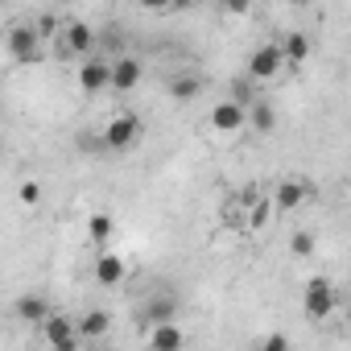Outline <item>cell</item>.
Returning a JSON list of instances; mask_svg holds the SVG:
<instances>
[{
  "label": "cell",
  "instance_id": "6da1fadb",
  "mask_svg": "<svg viewBox=\"0 0 351 351\" xmlns=\"http://www.w3.org/2000/svg\"><path fill=\"white\" fill-rule=\"evenodd\" d=\"M335 285L326 281V277H310L306 281V289H302V310H306V318L310 322H326L330 314H335Z\"/></svg>",
  "mask_w": 351,
  "mask_h": 351
},
{
  "label": "cell",
  "instance_id": "7a4b0ae2",
  "mask_svg": "<svg viewBox=\"0 0 351 351\" xmlns=\"http://www.w3.org/2000/svg\"><path fill=\"white\" fill-rule=\"evenodd\" d=\"M285 66V54H281V42H265L248 54V79L252 83H265V79H277Z\"/></svg>",
  "mask_w": 351,
  "mask_h": 351
},
{
  "label": "cell",
  "instance_id": "3957f363",
  "mask_svg": "<svg viewBox=\"0 0 351 351\" xmlns=\"http://www.w3.org/2000/svg\"><path fill=\"white\" fill-rule=\"evenodd\" d=\"M42 335H46L50 351H75L79 347V322H71L66 314H50L46 326H42Z\"/></svg>",
  "mask_w": 351,
  "mask_h": 351
},
{
  "label": "cell",
  "instance_id": "277c9868",
  "mask_svg": "<svg viewBox=\"0 0 351 351\" xmlns=\"http://www.w3.org/2000/svg\"><path fill=\"white\" fill-rule=\"evenodd\" d=\"M136 141H141V120L136 116L124 112V116H112L108 120V128H104V145L108 149H132Z\"/></svg>",
  "mask_w": 351,
  "mask_h": 351
},
{
  "label": "cell",
  "instance_id": "5b68a950",
  "mask_svg": "<svg viewBox=\"0 0 351 351\" xmlns=\"http://www.w3.org/2000/svg\"><path fill=\"white\" fill-rule=\"evenodd\" d=\"M79 91H87V95H99V91H108L112 87V62L108 58H87L83 66H79Z\"/></svg>",
  "mask_w": 351,
  "mask_h": 351
},
{
  "label": "cell",
  "instance_id": "8992f818",
  "mask_svg": "<svg viewBox=\"0 0 351 351\" xmlns=\"http://www.w3.org/2000/svg\"><path fill=\"white\" fill-rule=\"evenodd\" d=\"M5 46H9L13 62H34L38 58V29L34 25H13L9 38H5Z\"/></svg>",
  "mask_w": 351,
  "mask_h": 351
},
{
  "label": "cell",
  "instance_id": "52a82bcc",
  "mask_svg": "<svg viewBox=\"0 0 351 351\" xmlns=\"http://www.w3.org/2000/svg\"><path fill=\"white\" fill-rule=\"evenodd\" d=\"M248 124V108H240L236 99H219L211 108V128L215 132H240Z\"/></svg>",
  "mask_w": 351,
  "mask_h": 351
},
{
  "label": "cell",
  "instance_id": "ba28073f",
  "mask_svg": "<svg viewBox=\"0 0 351 351\" xmlns=\"http://www.w3.org/2000/svg\"><path fill=\"white\" fill-rule=\"evenodd\" d=\"M58 34H62V50L66 54H91L95 50V29L87 21H66Z\"/></svg>",
  "mask_w": 351,
  "mask_h": 351
},
{
  "label": "cell",
  "instance_id": "9c48e42d",
  "mask_svg": "<svg viewBox=\"0 0 351 351\" xmlns=\"http://www.w3.org/2000/svg\"><path fill=\"white\" fill-rule=\"evenodd\" d=\"M182 330H178V322H161V326H153L149 330V351H182Z\"/></svg>",
  "mask_w": 351,
  "mask_h": 351
},
{
  "label": "cell",
  "instance_id": "30bf717a",
  "mask_svg": "<svg viewBox=\"0 0 351 351\" xmlns=\"http://www.w3.org/2000/svg\"><path fill=\"white\" fill-rule=\"evenodd\" d=\"M136 83H141V62H136V58H116V62H112V91L124 95V91H132Z\"/></svg>",
  "mask_w": 351,
  "mask_h": 351
},
{
  "label": "cell",
  "instance_id": "8fae6325",
  "mask_svg": "<svg viewBox=\"0 0 351 351\" xmlns=\"http://www.w3.org/2000/svg\"><path fill=\"white\" fill-rule=\"evenodd\" d=\"M306 195H310V186L289 178V182H281V186L273 191V207H277V211H298V207L306 203Z\"/></svg>",
  "mask_w": 351,
  "mask_h": 351
},
{
  "label": "cell",
  "instance_id": "7c38bea8",
  "mask_svg": "<svg viewBox=\"0 0 351 351\" xmlns=\"http://www.w3.org/2000/svg\"><path fill=\"white\" fill-rule=\"evenodd\" d=\"M281 54H285V66H302L306 58H310V38L306 34H285L281 38Z\"/></svg>",
  "mask_w": 351,
  "mask_h": 351
},
{
  "label": "cell",
  "instance_id": "4fadbf2b",
  "mask_svg": "<svg viewBox=\"0 0 351 351\" xmlns=\"http://www.w3.org/2000/svg\"><path fill=\"white\" fill-rule=\"evenodd\" d=\"M95 281H99V285H120V281H124V261H120L116 252H99V261H95Z\"/></svg>",
  "mask_w": 351,
  "mask_h": 351
},
{
  "label": "cell",
  "instance_id": "5bb4252c",
  "mask_svg": "<svg viewBox=\"0 0 351 351\" xmlns=\"http://www.w3.org/2000/svg\"><path fill=\"white\" fill-rule=\"evenodd\" d=\"M17 318H25V322H34V326H46V318H50V306H46V298H38V293H25V298H17Z\"/></svg>",
  "mask_w": 351,
  "mask_h": 351
},
{
  "label": "cell",
  "instance_id": "9a60e30c",
  "mask_svg": "<svg viewBox=\"0 0 351 351\" xmlns=\"http://www.w3.org/2000/svg\"><path fill=\"white\" fill-rule=\"evenodd\" d=\"M108 326H112V318H108L104 310H87V314L79 318V339H104Z\"/></svg>",
  "mask_w": 351,
  "mask_h": 351
},
{
  "label": "cell",
  "instance_id": "2e32d148",
  "mask_svg": "<svg viewBox=\"0 0 351 351\" xmlns=\"http://www.w3.org/2000/svg\"><path fill=\"white\" fill-rule=\"evenodd\" d=\"M248 120H252L256 132H273V128H277V112H273L269 99H256V104L248 108Z\"/></svg>",
  "mask_w": 351,
  "mask_h": 351
},
{
  "label": "cell",
  "instance_id": "e0dca14e",
  "mask_svg": "<svg viewBox=\"0 0 351 351\" xmlns=\"http://www.w3.org/2000/svg\"><path fill=\"white\" fill-rule=\"evenodd\" d=\"M87 236H91V244H108L112 240V215H91L87 219Z\"/></svg>",
  "mask_w": 351,
  "mask_h": 351
},
{
  "label": "cell",
  "instance_id": "ac0fdd59",
  "mask_svg": "<svg viewBox=\"0 0 351 351\" xmlns=\"http://www.w3.org/2000/svg\"><path fill=\"white\" fill-rule=\"evenodd\" d=\"M199 91H203V83H199L195 75H182V79L169 83V95H173V99H195Z\"/></svg>",
  "mask_w": 351,
  "mask_h": 351
},
{
  "label": "cell",
  "instance_id": "d6986e66",
  "mask_svg": "<svg viewBox=\"0 0 351 351\" xmlns=\"http://www.w3.org/2000/svg\"><path fill=\"white\" fill-rule=\"evenodd\" d=\"M248 207H252V211H248V228H252V232H256V228H265V223H269V215H273V199H252Z\"/></svg>",
  "mask_w": 351,
  "mask_h": 351
},
{
  "label": "cell",
  "instance_id": "ffe728a7",
  "mask_svg": "<svg viewBox=\"0 0 351 351\" xmlns=\"http://www.w3.org/2000/svg\"><path fill=\"white\" fill-rule=\"evenodd\" d=\"M149 322H153V326L173 322V302H169V298H153V302H149Z\"/></svg>",
  "mask_w": 351,
  "mask_h": 351
},
{
  "label": "cell",
  "instance_id": "44dd1931",
  "mask_svg": "<svg viewBox=\"0 0 351 351\" xmlns=\"http://www.w3.org/2000/svg\"><path fill=\"white\" fill-rule=\"evenodd\" d=\"M289 252H293V256H310V252H314V236H310V232H298V236L289 240Z\"/></svg>",
  "mask_w": 351,
  "mask_h": 351
},
{
  "label": "cell",
  "instance_id": "7402d4cb",
  "mask_svg": "<svg viewBox=\"0 0 351 351\" xmlns=\"http://www.w3.org/2000/svg\"><path fill=\"white\" fill-rule=\"evenodd\" d=\"M21 203H25V207H38V203H42V186H38V182H25V186H21Z\"/></svg>",
  "mask_w": 351,
  "mask_h": 351
},
{
  "label": "cell",
  "instance_id": "603a6c76",
  "mask_svg": "<svg viewBox=\"0 0 351 351\" xmlns=\"http://www.w3.org/2000/svg\"><path fill=\"white\" fill-rule=\"evenodd\" d=\"M256 351H289V339H285V335H269Z\"/></svg>",
  "mask_w": 351,
  "mask_h": 351
}]
</instances>
